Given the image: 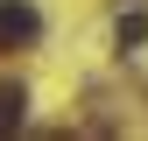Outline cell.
Segmentation results:
<instances>
[{
    "mask_svg": "<svg viewBox=\"0 0 148 141\" xmlns=\"http://www.w3.org/2000/svg\"><path fill=\"white\" fill-rule=\"evenodd\" d=\"M134 42H148V14H120V49H134Z\"/></svg>",
    "mask_w": 148,
    "mask_h": 141,
    "instance_id": "3957f363",
    "label": "cell"
},
{
    "mask_svg": "<svg viewBox=\"0 0 148 141\" xmlns=\"http://www.w3.org/2000/svg\"><path fill=\"white\" fill-rule=\"evenodd\" d=\"M35 35H42V14L28 0H0V49H28Z\"/></svg>",
    "mask_w": 148,
    "mask_h": 141,
    "instance_id": "6da1fadb",
    "label": "cell"
},
{
    "mask_svg": "<svg viewBox=\"0 0 148 141\" xmlns=\"http://www.w3.org/2000/svg\"><path fill=\"white\" fill-rule=\"evenodd\" d=\"M21 120H28V92L21 85H0V134H14Z\"/></svg>",
    "mask_w": 148,
    "mask_h": 141,
    "instance_id": "7a4b0ae2",
    "label": "cell"
}]
</instances>
